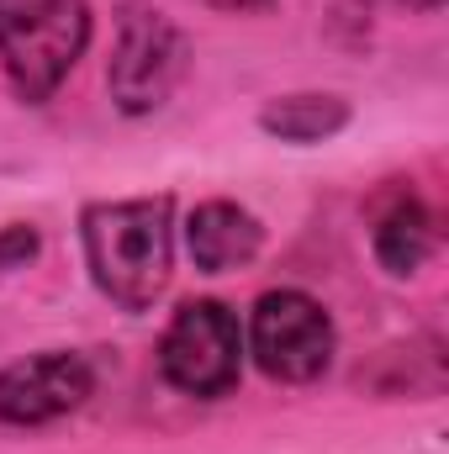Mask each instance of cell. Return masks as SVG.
Listing matches in <instances>:
<instances>
[{
	"mask_svg": "<svg viewBox=\"0 0 449 454\" xmlns=\"http://www.w3.org/2000/svg\"><path fill=\"white\" fill-rule=\"evenodd\" d=\"M259 243H264V227L232 201H201L185 223V248H191L196 270H207V275L248 264L259 254Z\"/></svg>",
	"mask_w": 449,
	"mask_h": 454,
	"instance_id": "7",
	"label": "cell"
},
{
	"mask_svg": "<svg viewBox=\"0 0 449 454\" xmlns=\"http://www.w3.org/2000/svg\"><path fill=\"white\" fill-rule=\"evenodd\" d=\"M207 5H217V11H259L270 0H207Z\"/></svg>",
	"mask_w": 449,
	"mask_h": 454,
	"instance_id": "10",
	"label": "cell"
},
{
	"mask_svg": "<svg viewBox=\"0 0 449 454\" xmlns=\"http://www.w3.org/2000/svg\"><path fill=\"white\" fill-rule=\"evenodd\" d=\"M238 364L243 333L223 301H185L159 339V370L185 396H227L238 386Z\"/></svg>",
	"mask_w": 449,
	"mask_h": 454,
	"instance_id": "4",
	"label": "cell"
},
{
	"mask_svg": "<svg viewBox=\"0 0 449 454\" xmlns=\"http://www.w3.org/2000/svg\"><path fill=\"white\" fill-rule=\"evenodd\" d=\"M402 5H413V11H439L445 0H402Z\"/></svg>",
	"mask_w": 449,
	"mask_h": 454,
	"instance_id": "11",
	"label": "cell"
},
{
	"mask_svg": "<svg viewBox=\"0 0 449 454\" xmlns=\"http://www.w3.org/2000/svg\"><path fill=\"white\" fill-rule=\"evenodd\" d=\"M91 48L85 0H0V69L11 90L43 106Z\"/></svg>",
	"mask_w": 449,
	"mask_h": 454,
	"instance_id": "2",
	"label": "cell"
},
{
	"mask_svg": "<svg viewBox=\"0 0 449 454\" xmlns=\"http://www.w3.org/2000/svg\"><path fill=\"white\" fill-rule=\"evenodd\" d=\"M185 64H191V43L164 11L138 5V0L122 5L116 53H112V69H106V90H112L116 112L127 116L159 112L175 96V85L185 80Z\"/></svg>",
	"mask_w": 449,
	"mask_h": 454,
	"instance_id": "3",
	"label": "cell"
},
{
	"mask_svg": "<svg viewBox=\"0 0 449 454\" xmlns=\"http://www.w3.org/2000/svg\"><path fill=\"white\" fill-rule=\"evenodd\" d=\"M429 254H434V217H429L413 196L397 201V207L375 223V259L386 264V275H413Z\"/></svg>",
	"mask_w": 449,
	"mask_h": 454,
	"instance_id": "9",
	"label": "cell"
},
{
	"mask_svg": "<svg viewBox=\"0 0 449 454\" xmlns=\"http://www.w3.org/2000/svg\"><path fill=\"white\" fill-rule=\"evenodd\" d=\"M248 343L254 364L286 386H307L334 364V323L307 291H264L254 301Z\"/></svg>",
	"mask_w": 449,
	"mask_h": 454,
	"instance_id": "5",
	"label": "cell"
},
{
	"mask_svg": "<svg viewBox=\"0 0 449 454\" xmlns=\"http://www.w3.org/2000/svg\"><path fill=\"white\" fill-rule=\"evenodd\" d=\"M96 391V370L85 364V354H27L16 364L0 370V423H53L75 407H85V396Z\"/></svg>",
	"mask_w": 449,
	"mask_h": 454,
	"instance_id": "6",
	"label": "cell"
},
{
	"mask_svg": "<svg viewBox=\"0 0 449 454\" xmlns=\"http://www.w3.org/2000/svg\"><path fill=\"white\" fill-rule=\"evenodd\" d=\"M175 201L154 196V201H96L85 207L80 232H85V264L91 280L101 286V296H112L116 307L143 312L164 296L169 286V264H175Z\"/></svg>",
	"mask_w": 449,
	"mask_h": 454,
	"instance_id": "1",
	"label": "cell"
},
{
	"mask_svg": "<svg viewBox=\"0 0 449 454\" xmlns=\"http://www.w3.org/2000/svg\"><path fill=\"white\" fill-rule=\"evenodd\" d=\"M259 127L280 143H323L349 127V101L338 96H280L259 112Z\"/></svg>",
	"mask_w": 449,
	"mask_h": 454,
	"instance_id": "8",
	"label": "cell"
}]
</instances>
